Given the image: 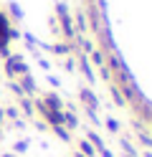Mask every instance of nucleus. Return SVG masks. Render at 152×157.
<instances>
[{
  "mask_svg": "<svg viewBox=\"0 0 152 157\" xmlns=\"http://www.w3.org/2000/svg\"><path fill=\"white\" fill-rule=\"evenodd\" d=\"M0 36H3V23H0Z\"/></svg>",
  "mask_w": 152,
  "mask_h": 157,
  "instance_id": "1",
  "label": "nucleus"
}]
</instances>
